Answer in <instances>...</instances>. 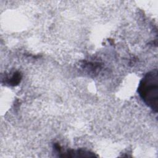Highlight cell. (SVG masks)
Returning <instances> with one entry per match:
<instances>
[{
  "mask_svg": "<svg viewBox=\"0 0 158 158\" xmlns=\"http://www.w3.org/2000/svg\"><path fill=\"white\" fill-rule=\"evenodd\" d=\"M138 93L145 104L155 112L158 106V77L157 70L148 73L142 79Z\"/></svg>",
  "mask_w": 158,
  "mask_h": 158,
  "instance_id": "1",
  "label": "cell"
}]
</instances>
